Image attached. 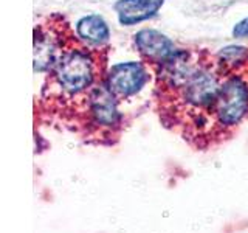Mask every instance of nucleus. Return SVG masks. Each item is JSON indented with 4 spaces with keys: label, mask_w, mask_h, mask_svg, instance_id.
I'll return each mask as SVG.
<instances>
[{
    "label": "nucleus",
    "mask_w": 248,
    "mask_h": 233,
    "mask_svg": "<svg viewBox=\"0 0 248 233\" xmlns=\"http://www.w3.org/2000/svg\"><path fill=\"white\" fill-rule=\"evenodd\" d=\"M53 70L59 87L70 95L87 90L95 80V62L85 50L64 51Z\"/></svg>",
    "instance_id": "nucleus-1"
},
{
    "label": "nucleus",
    "mask_w": 248,
    "mask_h": 233,
    "mask_svg": "<svg viewBox=\"0 0 248 233\" xmlns=\"http://www.w3.org/2000/svg\"><path fill=\"white\" fill-rule=\"evenodd\" d=\"M217 124L222 128H231L237 124L248 112V87L240 78H230L225 81L214 106L211 109Z\"/></svg>",
    "instance_id": "nucleus-2"
},
{
    "label": "nucleus",
    "mask_w": 248,
    "mask_h": 233,
    "mask_svg": "<svg viewBox=\"0 0 248 233\" xmlns=\"http://www.w3.org/2000/svg\"><path fill=\"white\" fill-rule=\"evenodd\" d=\"M147 83V72L140 62H123L110 68L107 87L115 97L127 98L141 90Z\"/></svg>",
    "instance_id": "nucleus-3"
},
{
    "label": "nucleus",
    "mask_w": 248,
    "mask_h": 233,
    "mask_svg": "<svg viewBox=\"0 0 248 233\" xmlns=\"http://www.w3.org/2000/svg\"><path fill=\"white\" fill-rule=\"evenodd\" d=\"M183 98L194 109H213L220 85L216 78L205 70H194L183 85Z\"/></svg>",
    "instance_id": "nucleus-4"
},
{
    "label": "nucleus",
    "mask_w": 248,
    "mask_h": 233,
    "mask_svg": "<svg viewBox=\"0 0 248 233\" xmlns=\"http://www.w3.org/2000/svg\"><path fill=\"white\" fill-rule=\"evenodd\" d=\"M135 44L141 56L154 64H165L177 53L174 42L157 30L138 31L135 34Z\"/></svg>",
    "instance_id": "nucleus-5"
},
{
    "label": "nucleus",
    "mask_w": 248,
    "mask_h": 233,
    "mask_svg": "<svg viewBox=\"0 0 248 233\" xmlns=\"http://www.w3.org/2000/svg\"><path fill=\"white\" fill-rule=\"evenodd\" d=\"M90 112L93 118L101 126L112 128L120 121L118 107H116V97L108 87L96 85L90 93Z\"/></svg>",
    "instance_id": "nucleus-6"
},
{
    "label": "nucleus",
    "mask_w": 248,
    "mask_h": 233,
    "mask_svg": "<svg viewBox=\"0 0 248 233\" xmlns=\"http://www.w3.org/2000/svg\"><path fill=\"white\" fill-rule=\"evenodd\" d=\"M165 3V0H118L113 8L121 25H135L154 17Z\"/></svg>",
    "instance_id": "nucleus-7"
},
{
    "label": "nucleus",
    "mask_w": 248,
    "mask_h": 233,
    "mask_svg": "<svg viewBox=\"0 0 248 233\" xmlns=\"http://www.w3.org/2000/svg\"><path fill=\"white\" fill-rule=\"evenodd\" d=\"M64 51L59 50L58 42L48 33H37L34 37V72H45L56 66Z\"/></svg>",
    "instance_id": "nucleus-8"
},
{
    "label": "nucleus",
    "mask_w": 248,
    "mask_h": 233,
    "mask_svg": "<svg viewBox=\"0 0 248 233\" xmlns=\"http://www.w3.org/2000/svg\"><path fill=\"white\" fill-rule=\"evenodd\" d=\"M76 33L87 45H103L110 37L107 23L98 14L82 17L76 25Z\"/></svg>",
    "instance_id": "nucleus-9"
},
{
    "label": "nucleus",
    "mask_w": 248,
    "mask_h": 233,
    "mask_svg": "<svg viewBox=\"0 0 248 233\" xmlns=\"http://www.w3.org/2000/svg\"><path fill=\"white\" fill-rule=\"evenodd\" d=\"M232 34L236 37H248V17L236 23L234 30H232Z\"/></svg>",
    "instance_id": "nucleus-10"
}]
</instances>
